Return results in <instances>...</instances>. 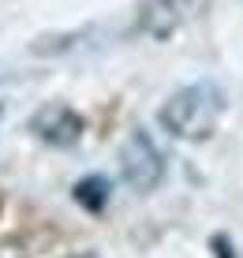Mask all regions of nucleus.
<instances>
[{"label": "nucleus", "mask_w": 243, "mask_h": 258, "mask_svg": "<svg viewBox=\"0 0 243 258\" xmlns=\"http://www.w3.org/2000/svg\"><path fill=\"white\" fill-rule=\"evenodd\" d=\"M0 258H30V254H26L23 243H15V239H4V243H0Z\"/></svg>", "instance_id": "nucleus-6"}, {"label": "nucleus", "mask_w": 243, "mask_h": 258, "mask_svg": "<svg viewBox=\"0 0 243 258\" xmlns=\"http://www.w3.org/2000/svg\"><path fill=\"white\" fill-rule=\"evenodd\" d=\"M120 172L135 191H154L165 180V161H161L154 139L146 131H135L120 150Z\"/></svg>", "instance_id": "nucleus-2"}, {"label": "nucleus", "mask_w": 243, "mask_h": 258, "mask_svg": "<svg viewBox=\"0 0 243 258\" xmlns=\"http://www.w3.org/2000/svg\"><path fill=\"white\" fill-rule=\"evenodd\" d=\"M213 251H217V258H236V254H232V243H228V239H213Z\"/></svg>", "instance_id": "nucleus-7"}, {"label": "nucleus", "mask_w": 243, "mask_h": 258, "mask_svg": "<svg viewBox=\"0 0 243 258\" xmlns=\"http://www.w3.org/2000/svg\"><path fill=\"white\" fill-rule=\"evenodd\" d=\"M30 131L41 142H49V146H75L79 135H83V120L68 105H45V109L34 112Z\"/></svg>", "instance_id": "nucleus-3"}, {"label": "nucleus", "mask_w": 243, "mask_h": 258, "mask_svg": "<svg viewBox=\"0 0 243 258\" xmlns=\"http://www.w3.org/2000/svg\"><path fill=\"white\" fill-rule=\"evenodd\" d=\"M191 12H195V0H146L139 15V30L150 38H168L187 23Z\"/></svg>", "instance_id": "nucleus-4"}, {"label": "nucleus", "mask_w": 243, "mask_h": 258, "mask_svg": "<svg viewBox=\"0 0 243 258\" xmlns=\"http://www.w3.org/2000/svg\"><path fill=\"white\" fill-rule=\"evenodd\" d=\"M75 199L83 202L86 210H101L105 202H109V183L97 180V176H90V180H83V183L75 187Z\"/></svg>", "instance_id": "nucleus-5"}, {"label": "nucleus", "mask_w": 243, "mask_h": 258, "mask_svg": "<svg viewBox=\"0 0 243 258\" xmlns=\"http://www.w3.org/2000/svg\"><path fill=\"white\" fill-rule=\"evenodd\" d=\"M221 112H224V94L213 83H195V86H184V90H176L168 97V101L161 105L157 120L172 139L206 142L217 131Z\"/></svg>", "instance_id": "nucleus-1"}]
</instances>
